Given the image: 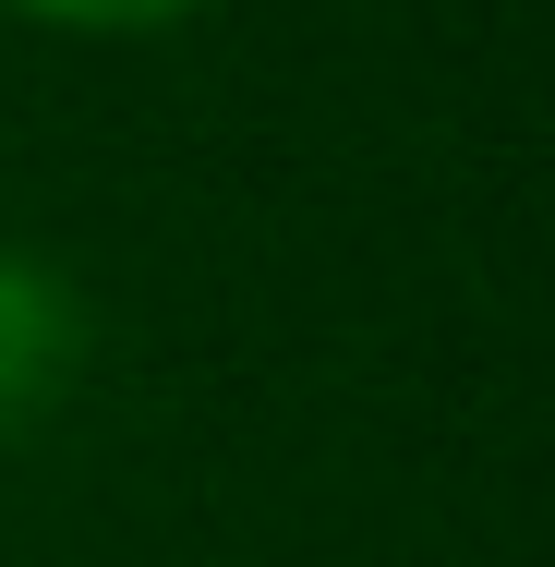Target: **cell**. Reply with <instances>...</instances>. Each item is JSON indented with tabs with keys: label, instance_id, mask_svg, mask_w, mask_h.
<instances>
[{
	"label": "cell",
	"instance_id": "1",
	"mask_svg": "<svg viewBox=\"0 0 555 567\" xmlns=\"http://www.w3.org/2000/svg\"><path fill=\"white\" fill-rule=\"evenodd\" d=\"M85 339H97L85 290H73L37 241H0V423L49 411V399L85 374Z\"/></svg>",
	"mask_w": 555,
	"mask_h": 567
},
{
	"label": "cell",
	"instance_id": "2",
	"mask_svg": "<svg viewBox=\"0 0 555 567\" xmlns=\"http://www.w3.org/2000/svg\"><path fill=\"white\" fill-rule=\"evenodd\" d=\"M24 24H61V37H157V24H194L218 0H0Z\"/></svg>",
	"mask_w": 555,
	"mask_h": 567
}]
</instances>
